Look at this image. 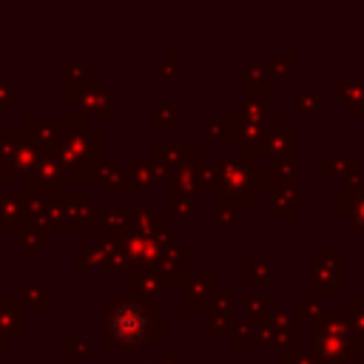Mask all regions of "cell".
I'll list each match as a JSON object with an SVG mask.
<instances>
[{"mask_svg":"<svg viewBox=\"0 0 364 364\" xmlns=\"http://www.w3.org/2000/svg\"><path fill=\"white\" fill-rule=\"evenodd\" d=\"M108 327H111V333H114L119 341L131 344V341L145 338V333H148V316H145L136 304H119V307L111 313Z\"/></svg>","mask_w":364,"mask_h":364,"instance_id":"1","label":"cell"}]
</instances>
